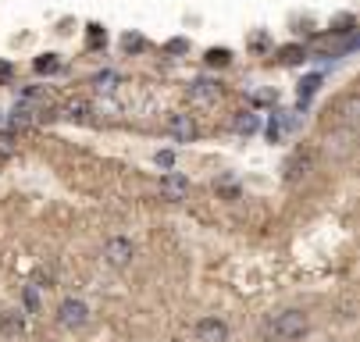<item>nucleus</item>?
I'll return each instance as SVG.
<instances>
[{"instance_id": "obj_3", "label": "nucleus", "mask_w": 360, "mask_h": 342, "mask_svg": "<svg viewBox=\"0 0 360 342\" xmlns=\"http://www.w3.org/2000/svg\"><path fill=\"white\" fill-rule=\"evenodd\" d=\"M132 256H136V246H132V239H125V235H114V239H108V246H103V261L111 268L132 264Z\"/></svg>"}, {"instance_id": "obj_19", "label": "nucleus", "mask_w": 360, "mask_h": 342, "mask_svg": "<svg viewBox=\"0 0 360 342\" xmlns=\"http://www.w3.org/2000/svg\"><path fill=\"white\" fill-rule=\"evenodd\" d=\"M114 82H118V75H114V72H100V75L93 79V86H97L100 93H111V90H114Z\"/></svg>"}, {"instance_id": "obj_9", "label": "nucleus", "mask_w": 360, "mask_h": 342, "mask_svg": "<svg viewBox=\"0 0 360 342\" xmlns=\"http://www.w3.org/2000/svg\"><path fill=\"white\" fill-rule=\"evenodd\" d=\"M232 128H236L239 136H253V132L261 128V118L253 114V111H239L236 118H232Z\"/></svg>"}, {"instance_id": "obj_5", "label": "nucleus", "mask_w": 360, "mask_h": 342, "mask_svg": "<svg viewBox=\"0 0 360 342\" xmlns=\"http://www.w3.org/2000/svg\"><path fill=\"white\" fill-rule=\"evenodd\" d=\"M168 136L179 139V143H193L197 139V121L189 114H182V111H175L172 118H168Z\"/></svg>"}, {"instance_id": "obj_18", "label": "nucleus", "mask_w": 360, "mask_h": 342, "mask_svg": "<svg viewBox=\"0 0 360 342\" xmlns=\"http://www.w3.org/2000/svg\"><path fill=\"white\" fill-rule=\"evenodd\" d=\"M289 125H292V118H274V121L268 125V136H271V143H279V139H282V132H286Z\"/></svg>"}, {"instance_id": "obj_14", "label": "nucleus", "mask_w": 360, "mask_h": 342, "mask_svg": "<svg viewBox=\"0 0 360 342\" xmlns=\"http://www.w3.org/2000/svg\"><path fill=\"white\" fill-rule=\"evenodd\" d=\"M317 86H321V75H310V79H303V82H300V107H307V103H310V97L317 93Z\"/></svg>"}, {"instance_id": "obj_23", "label": "nucleus", "mask_w": 360, "mask_h": 342, "mask_svg": "<svg viewBox=\"0 0 360 342\" xmlns=\"http://www.w3.org/2000/svg\"><path fill=\"white\" fill-rule=\"evenodd\" d=\"M157 164L161 168H172V154H168V150H164V154H157Z\"/></svg>"}, {"instance_id": "obj_24", "label": "nucleus", "mask_w": 360, "mask_h": 342, "mask_svg": "<svg viewBox=\"0 0 360 342\" xmlns=\"http://www.w3.org/2000/svg\"><path fill=\"white\" fill-rule=\"evenodd\" d=\"M8 75H11V64H8V61H0V79H8Z\"/></svg>"}, {"instance_id": "obj_8", "label": "nucleus", "mask_w": 360, "mask_h": 342, "mask_svg": "<svg viewBox=\"0 0 360 342\" xmlns=\"http://www.w3.org/2000/svg\"><path fill=\"white\" fill-rule=\"evenodd\" d=\"M0 332H4L8 339L26 335V317H22V310H4V314H0Z\"/></svg>"}, {"instance_id": "obj_16", "label": "nucleus", "mask_w": 360, "mask_h": 342, "mask_svg": "<svg viewBox=\"0 0 360 342\" xmlns=\"http://www.w3.org/2000/svg\"><path fill=\"white\" fill-rule=\"evenodd\" d=\"M14 150H18V143H14V132H0V161L14 157Z\"/></svg>"}, {"instance_id": "obj_11", "label": "nucleus", "mask_w": 360, "mask_h": 342, "mask_svg": "<svg viewBox=\"0 0 360 342\" xmlns=\"http://www.w3.org/2000/svg\"><path fill=\"white\" fill-rule=\"evenodd\" d=\"M65 118H68V121H86V118H90V103H86V100L65 103Z\"/></svg>"}, {"instance_id": "obj_13", "label": "nucleus", "mask_w": 360, "mask_h": 342, "mask_svg": "<svg viewBox=\"0 0 360 342\" xmlns=\"http://www.w3.org/2000/svg\"><path fill=\"white\" fill-rule=\"evenodd\" d=\"M11 125H14V128L32 125V107H29V103H14V111H11Z\"/></svg>"}, {"instance_id": "obj_6", "label": "nucleus", "mask_w": 360, "mask_h": 342, "mask_svg": "<svg viewBox=\"0 0 360 342\" xmlns=\"http://www.w3.org/2000/svg\"><path fill=\"white\" fill-rule=\"evenodd\" d=\"M197 342H228V325L221 317L197 321Z\"/></svg>"}, {"instance_id": "obj_17", "label": "nucleus", "mask_w": 360, "mask_h": 342, "mask_svg": "<svg viewBox=\"0 0 360 342\" xmlns=\"http://www.w3.org/2000/svg\"><path fill=\"white\" fill-rule=\"evenodd\" d=\"M307 54H303V47H296V43H292V47H282L279 50V61L282 64H296V61H303Z\"/></svg>"}, {"instance_id": "obj_1", "label": "nucleus", "mask_w": 360, "mask_h": 342, "mask_svg": "<svg viewBox=\"0 0 360 342\" xmlns=\"http://www.w3.org/2000/svg\"><path fill=\"white\" fill-rule=\"evenodd\" d=\"M307 328H310V321H307L303 310H282V314H274V321H271V335L282 339V342L303 339Z\"/></svg>"}, {"instance_id": "obj_7", "label": "nucleus", "mask_w": 360, "mask_h": 342, "mask_svg": "<svg viewBox=\"0 0 360 342\" xmlns=\"http://www.w3.org/2000/svg\"><path fill=\"white\" fill-rule=\"evenodd\" d=\"M186 192H189V179L179 175V171H168V175L161 179V197L164 200H186Z\"/></svg>"}, {"instance_id": "obj_15", "label": "nucleus", "mask_w": 360, "mask_h": 342, "mask_svg": "<svg viewBox=\"0 0 360 342\" xmlns=\"http://www.w3.org/2000/svg\"><path fill=\"white\" fill-rule=\"evenodd\" d=\"M228 61H232V54H228L225 47H214V50H207V64H210V68H225Z\"/></svg>"}, {"instance_id": "obj_21", "label": "nucleus", "mask_w": 360, "mask_h": 342, "mask_svg": "<svg viewBox=\"0 0 360 342\" xmlns=\"http://www.w3.org/2000/svg\"><path fill=\"white\" fill-rule=\"evenodd\" d=\"M26 307H29V310H36V307H39V299H36V289H26Z\"/></svg>"}, {"instance_id": "obj_2", "label": "nucleus", "mask_w": 360, "mask_h": 342, "mask_svg": "<svg viewBox=\"0 0 360 342\" xmlns=\"http://www.w3.org/2000/svg\"><path fill=\"white\" fill-rule=\"evenodd\" d=\"M86 321H90V307L82 303V299H75V296H68L65 303L57 307V325L61 328L75 332V328H86Z\"/></svg>"}, {"instance_id": "obj_12", "label": "nucleus", "mask_w": 360, "mask_h": 342, "mask_svg": "<svg viewBox=\"0 0 360 342\" xmlns=\"http://www.w3.org/2000/svg\"><path fill=\"white\" fill-rule=\"evenodd\" d=\"M36 72H39V75H57V72H61V57H57V54L36 57Z\"/></svg>"}, {"instance_id": "obj_10", "label": "nucleus", "mask_w": 360, "mask_h": 342, "mask_svg": "<svg viewBox=\"0 0 360 342\" xmlns=\"http://www.w3.org/2000/svg\"><path fill=\"white\" fill-rule=\"evenodd\" d=\"M307 171H310V154H303V150H300V154L289 157V164H286V179L296 182L300 175H307Z\"/></svg>"}, {"instance_id": "obj_4", "label": "nucleus", "mask_w": 360, "mask_h": 342, "mask_svg": "<svg viewBox=\"0 0 360 342\" xmlns=\"http://www.w3.org/2000/svg\"><path fill=\"white\" fill-rule=\"evenodd\" d=\"M221 97V82L218 79H193V82H189V100H193V103H200V107H207V103H214Z\"/></svg>"}, {"instance_id": "obj_20", "label": "nucleus", "mask_w": 360, "mask_h": 342, "mask_svg": "<svg viewBox=\"0 0 360 342\" xmlns=\"http://www.w3.org/2000/svg\"><path fill=\"white\" fill-rule=\"evenodd\" d=\"M121 47L132 54V50H143V47H146V39H143V36H132V32H129V36L121 39Z\"/></svg>"}, {"instance_id": "obj_22", "label": "nucleus", "mask_w": 360, "mask_h": 342, "mask_svg": "<svg viewBox=\"0 0 360 342\" xmlns=\"http://www.w3.org/2000/svg\"><path fill=\"white\" fill-rule=\"evenodd\" d=\"M168 50H172V54H179V50H186V39H172V43H168Z\"/></svg>"}]
</instances>
